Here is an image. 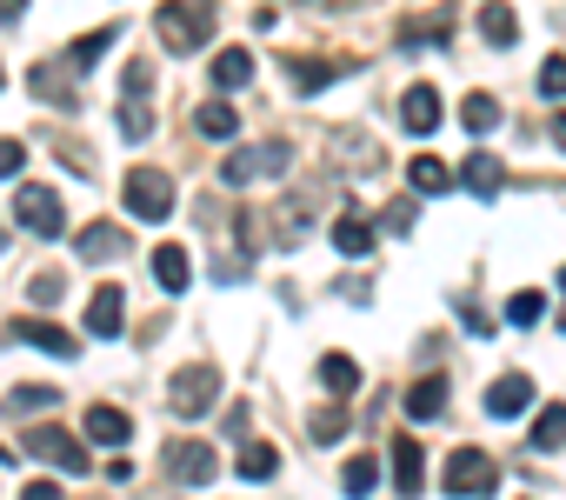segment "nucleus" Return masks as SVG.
<instances>
[{
  "instance_id": "nucleus-1",
  "label": "nucleus",
  "mask_w": 566,
  "mask_h": 500,
  "mask_svg": "<svg viewBox=\"0 0 566 500\" xmlns=\"http://www.w3.org/2000/svg\"><path fill=\"white\" fill-rule=\"evenodd\" d=\"M154 34L167 41V54H193L213 34V0H167L154 14Z\"/></svg>"
},
{
  "instance_id": "nucleus-2",
  "label": "nucleus",
  "mask_w": 566,
  "mask_h": 500,
  "mask_svg": "<svg viewBox=\"0 0 566 500\" xmlns=\"http://www.w3.org/2000/svg\"><path fill=\"white\" fill-rule=\"evenodd\" d=\"M213 400H220V367H213V361H187V367L167 381V407H174L180 420H207Z\"/></svg>"
},
{
  "instance_id": "nucleus-3",
  "label": "nucleus",
  "mask_w": 566,
  "mask_h": 500,
  "mask_svg": "<svg viewBox=\"0 0 566 500\" xmlns=\"http://www.w3.org/2000/svg\"><path fill=\"white\" fill-rule=\"evenodd\" d=\"M440 487H447L453 500H486V493L500 487V467H493V454H480V447H453Z\"/></svg>"
},
{
  "instance_id": "nucleus-4",
  "label": "nucleus",
  "mask_w": 566,
  "mask_h": 500,
  "mask_svg": "<svg viewBox=\"0 0 566 500\" xmlns=\"http://www.w3.org/2000/svg\"><path fill=\"white\" fill-rule=\"evenodd\" d=\"M120 200H127L134 220H167V213H174V174H160V167H127Z\"/></svg>"
},
{
  "instance_id": "nucleus-5",
  "label": "nucleus",
  "mask_w": 566,
  "mask_h": 500,
  "mask_svg": "<svg viewBox=\"0 0 566 500\" xmlns=\"http://www.w3.org/2000/svg\"><path fill=\"white\" fill-rule=\"evenodd\" d=\"M294 167V147L287 140H273V147H233L220 160V180L227 187H247V180H266V174H287Z\"/></svg>"
},
{
  "instance_id": "nucleus-6",
  "label": "nucleus",
  "mask_w": 566,
  "mask_h": 500,
  "mask_svg": "<svg viewBox=\"0 0 566 500\" xmlns=\"http://www.w3.org/2000/svg\"><path fill=\"white\" fill-rule=\"evenodd\" d=\"M28 454L34 460H48V467H61V473H94V460H87V447L67 434V427H28Z\"/></svg>"
},
{
  "instance_id": "nucleus-7",
  "label": "nucleus",
  "mask_w": 566,
  "mask_h": 500,
  "mask_svg": "<svg viewBox=\"0 0 566 500\" xmlns=\"http://www.w3.org/2000/svg\"><path fill=\"white\" fill-rule=\"evenodd\" d=\"M14 220H21L28 233H41V240L67 233V207H61L54 187H21V194H14Z\"/></svg>"
},
{
  "instance_id": "nucleus-8",
  "label": "nucleus",
  "mask_w": 566,
  "mask_h": 500,
  "mask_svg": "<svg viewBox=\"0 0 566 500\" xmlns=\"http://www.w3.org/2000/svg\"><path fill=\"white\" fill-rule=\"evenodd\" d=\"M160 460H167V473H174L180 487H207V480L220 473V460H213V447H207V440H167V454H160Z\"/></svg>"
},
{
  "instance_id": "nucleus-9",
  "label": "nucleus",
  "mask_w": 566,
  "mask_h": 500,
  "mask_svg": "<svg viewBox=\"0 0 566 500\" xmlns=\"http://www.w3.org/2000/svg\"><path fill=\"white\" fill-rule=\"evenodd\" d=\"M120 327H127V294L107 281V288H94V301H87V334H94V341H120Z\"/></svg>"
},
{
  "instance_id": "nucleus-10",
  "label": "nucleus",
  "mask_w": 566,
  "mask_h": 500,
  "mask_svg": "<svg viewBox=\"0 0 566 500\" xmlns=\"http://www.w3.org/2000/svg\"><path fill=\"white\" fill-rule=\"evenodd\" d=\"M533 407V374H500L493 387H486V414L493 420H520Z\"/></svg>"
},
{
  "instance_id": "nucleus-11",
  "label": "nucleus",
  "mask_w": 566,
  "mask_h": 500,
  "mask_svg": "<svg viewBox=\"0 0 566 500\" xmlns=\"http://www.w3.org/2000/svg\"><path fill=\"white\" fill-rule=\"evenodd\" d=\"M74 247H81V261L107 268V261H120V254H127V233H120L114 220H94V227H81V233H74Z\"/></svg>"
},
{
  "instance_id": "nucleus-12",
  "label": "nucleus",
  "mask_w": 566,
  "mask_h": 500,
  "mask_svg": "<svg viewBox=\"0 0 566 500\" xmlns=\"http://www.w3.org/2000/svg\"><path fill=\"white\" fill-rule=\"evenodd\" d=\"M8 334L28 341V347H41V354H54V361H74V347H81V341H74L67 327H54V321H14Z\"/></svg>"
},
{
  "instance_id": "nucleus-13",
  "label": "nucleus",
  "mask_w": 566,
  "mask_h": 500,
  "mask_svg": "<svg viewBox=\"0 0 566 500\" xmlns=\"http://www.w3.org/2000/svg\"><path fill=\"white\" fill-rule=\"evenodd\" d=\"M387 460H394V487H400V493L413 500V493L427 487V454H420V440H413V434H400Z\"/></svg>"
},
{
  "instance_id": "nucleus-14",
  "label": "nucleus",
  "mask_w": 566,
  "mask_h": 500,
  "mask_svg": "<svg viewBox=\"0 0 566 500\" xmlns=\"http://www.w3.org/2000/svg\"><path fill=\"white\" fill-rule=\"evenodd\" d=\"M400 121H407L413 134H433V127H440V87H427V81L407 87V94H400Z\"/></svg>"
},
{
  "instance_id": "nucleus-15",
  "label": "nucleus",
  "mask_w": 566,
  "mask_h": 500,
  "mask_svg": "<svg viewBox=\"0 0 566 500\" xmlns=\"http://www.w3.org/2000/svg\"><path fill=\"white\" fill-rule=\"evenodd\" d=\"M87 440H94V447H127V440H134V420H127L120 407H101V400H94V407H87Z\"/></svg>"
},
{
  "instance_id": "nucleus-16",
  "label": "nucleus",
  "mask_w": 566,
  "mask_h": 500,
  "mask_svg": "<svg viewBox=\"0 0 566 500\" xmlns=\"http://www.w3.org/2000/svg\"><path fill=\"white\" fill-rule=\"evenodd\" d=\"M460 180H467V194H473V200H493L506 174H500V160H493L486 147H473V154H467V167H460Z\"/></svg>"
},
{
  "instance_id": "nucleus-17",
  "label": "nucleus",
  "mask_w": 566,
  "mask_h": 500,
  "mask_svg": "<svg viewBox=\"0 0 566 500\" xmlns=\"http://www.w3.org/2000/svg\"><path fill=\"white\" fill-rule=\"evenodd\" d=\"M154 281H160L167 294H187V281H193L187 247H174V240H160V247H154Z\"/></svg>"
},
{
  "instance_id": "nucleus-18",
  "label": "nucleus",
  "mask_w": 566,
  "mask_h": 500,
  "mask_svg": "<svg viewBox=\"0 0 566 500\" xmlns=\"http://www.w3.org/2000/svg\"><path fill=\"white\" fill-rule=\"evenodd\" d=\"M334 247H340L347 261H367V254H374V220H360V213H340V220H334Z\"/></svg>"
},
{
  "instance_id": "nucleus-19",
  "label": "nucleus",
  "mask_w": 566,
  "mask_h": 500,
  "mask_svg": "<svg viewBox=\"0 0 566 500\" xmlns=\"http://www.w3.org/2000/svg\"><path fill=\"white\" fill-rule=\"evenodd\" d=\"M407 414H413V420H440V414H447V374H427V381H413V394H407Z\"/></svg>"
},
{
  "instance_id": "nucleus-20",
  "label": "nucleus",
  "mask_w": 566,
  "mask_h": 500,
  "mask_svg": "<svg viewBox=\"0 0 566 500\" xmlns=\"http://www.w3.org/2000/svg\"><path fill=\"white\" fill-rule=\"evenodd\" d=\"M233 473H240V480H253V487H260V480H273V473H280V447H273V440H247Z\"/></svg>"
},
{
  "instance_id": "nucleus-21",
  "label": "nucleus",
  "mask_w": 566,
  "mask_h": 500,
  "mask_svg": "<svg viewBox=\"0 0 566 500\" xmlns=\"http://www.w3.org/2000/svg\"><path fill=\"white\" fill-rule=\"evenodd\" d=\"M513 34H520L513 8H506V0H486V8H480V41L486 48H513Z\"/></svg>"
},
{
  "instance_id": "nucleus-22",
  "label": "nucleus",
  "mask_w": 566,
  "mask_h": 500,
  "mask_svg": "<svg viewBox=\"0 0 566 500\" xmlns=\"http://www.w3.org/2000/svg\"><path fill=\"white\" fill-rule=\"evenodd\" d=\"M307 220H314V200H307V194L280 200V213H273V233H280V247H294V240L307 233Z\"/></svg>"
},
{
  "instance_id": "nucleus-23",
  "label": "nucleus",
  "mask_w": 566,
  "mask_h": 500,
  "mask_svg": "<svg viewBox=\"0 0 566 500\" xmlns=\"http://www.w3.org/2000/svg\"><path fill=\"white\" fill-rule=\"evenodd\" d=\"M247 81H253V54H247V48L213 54V87H220V94H233V87H247Z\"/></svg>"
},
{
  "instance_id": "nucleus-24",
  "label": "nucleus",
  "mask_w": 566,
  "mask_h": 500,
  "mask_svg": "<svg viewBox=\"0 0 566 500\" xmlns=\"http://www.w3.org/2000/svg\"><path fill=\"white\" fill-rule=\"evenodd\" d=\"M287 74H294V87H301V94H321L327 81H340V74H347V61H287Z\"/></svg>"
},
{
  "instance_id": "nucleus-25",
  "label": "nucleus",
  "mask_w": 566,
  "mask_h": 500,
  "mask_svg": "<svg viewBox=\"0 0 566 500\" xmlns=\"http://www.w3.org/2000/svg\"><path fill=\"white\" fill-rule=\"evenodd\" d=\"M193 127H200L207 140H233V134H240V114H233L227 101H200V114H193Z\"/></svg>"
},
{
  "instance_id": "nucleus-26",
  "label": "nucleus",
  "mask_w": 566,
  "mask_h": 500,
  "mask_svg": "<svg viewBox=\"0 0 566 500\" xmlns=\"http://www.w3.org/2000/svg\"><path fill=\"white\" fill-rule=\"evenodd\" d=\"M321 387H327V394H354V387H360L354 354H340V347H334V354H321Z\"/></svg>"
},
{
  "instance_id": "nucleus-27",
  "label": "nucleus",
  "mask_w": 566,
  "mask_h": 500,
  "mask_svg": "<svg viewBox=\"0 0 566 500\" xmlns=\"http://www.w3.org/2000/svg\"><path fill=\"white\" fill-rule=\"evenodd\" d=\"M533 447H539V454H559V447H566V400L539 407V420H533Z\"/></svg>"
},
{
  "instance_id": "nucleus-28",
  "label": "nucleus",
  "mask_w": 566,
  "mask_h": 500,
  "mask_svg": "<svg viewBox=\"0 0 566 500\" xmlns=\"http://www.w3.org/2000/svg\"><path fill=\"white\" fill-rule=\"evenodd\" d=\"M114 41H120V28H94V34H81V41H74V54H67V67H74V74H87Z\"/></svg>"
},
{
  "instance_id": "nucleus-29",
  "label": "nucleus",
  "mask_w": 566,
  "mask_h": 500,
  "mask_svg": "<svg viewBox=\"0 0 566 500\" xmlns=\"http://www.w3.org/2000/svg\"><path fill=\"white\" fill-rule=\"evenodd\" d=\"M460 127H467V134H493V127H500V101H493V94H467V101H460Z\"/></svg>"
},
{
  "instance_id": "nucleus-30",
  "label": "nucleus",
  "mask_w": 566,
  "mask_h": 500,
  "mask_svg": "<svg viewBox=\"0 0 566 500\" xmlns=\"http://www.w3.org/2000/svg\"><path fill=\"white\" fill-rule=\"evenodd\" d=\"M407 180H413V194H447V187H453V174H447V160H433V154H413V167H407Z\"/></svg>"
},
{
  "instance_id": "nucleus-31",
  "label": "nucleus",
  "mask_w": 566,
  "mask_h": 500,
  "mask_svg": "<svg viewBox=\"0 0 566 500\" xmlns=\"http://www.w3.org/2000/svg\"><path fill=\"white\" fill-rule=\"evenodd\" d=\"M340 487H347V500H367V493L380 487V460H374V454H360V460H347V473H340Z\"/></svg>"
},
{
  "instance_id": "nucleus-32",
  "label": "nucleus",
  "mask_w": 566,
  "mask_h": 500,
  "mask_svg": "<svg viewBox=\"0 0 566 500\" xmlns=\"http://www.w3.org/2000/svg\"><path fill=\"white\" fill-rule=\"evenodd\" d=\"M34 94H41V101H54V107H74V101H81V94L67 87V74H61V67H48V61L34 67Z\"/></svg>"
},
{
  "instance_id": "nucleus-33",
  "label": "nucleus",
  "mask_w": 566,
  "mask_h": 500,
  "mask_svg": "<svg viewBox=\"0 0 566 500\" xmlns=\"http://www.w3.org/2000/svg\"><path fill=\"white\" fill-rule=\"evenodd\" d=\"M539 314H546V294H539V288H520V294L506 301V327H539Z\"/></svg>"
},
{
  "instance_id": "nucleus-34",
  "label": "nucleus",
  "mask_w": 566,
  "mask_h": 500,
  "mask_svg": "<svg viewBox=\"0 0 566 500\" xmlns=\"http://www.w3.org/2000/svg\"><path fill=\"white\" fill-rule=\"evenodd\" d=\"M307 434H314V447H334V440H347V414L321 407V414H307Z\"/></svg>"
},
{
  "instance_id": "nucleus-35",
  "label": "nucleus",
  "mask_w": 566,
  "mask_h": 500,
  "mask_svg": "<svg viewBox=\"0 0 566 500\" xmlns=\"http://www.w3.org/2000/svg\"><path fill=\"white\" fill-rule=\"evenodd\" d=\"M120 134L127 140H147L154 134V107L147 101H120Z\"/></svg>"
},
{
  "instance_id": "nucleus-36",
  "label": "nucleus",
  "mask_w": 566,
  "mask_h": 500,
  "mask_svg": "<svg viewBox=\"0 0 566 500\" xmlns=\"http://www.w3.org/2000/svg\"><path fill=\"white\" fill-rule=\"evenodd\" d=\"M539 94L546 101H566V54H546L539 61Z\"/></svg>"
},
{
  "instance_id": "nucleus-37",
  "label": "nucleus",
  "mask_w": 566,
  "mask_h": 500,
  "mask_svg": "<svg viewBox=\"0 0 566 500\" xmlns=\"http://www.w3.org/2000/svg\"><path fill=\"white\" fill-rule=\"evenodd\" d=\"M21 167H28V147L21 140H0V180H14Z\"/></svg>"
},
{
  "instance_id": "nucleus-38",
  "label": "nucleus",
  "mask_w": 566,
  "mask_h": 500,
  "mask_svg": "<svg viewBox=\"0 0 566 500\" xmlns=\"http://www.w3.org/2000/svg\"><path fill=\"white\" fill-rule=\"evenodd\" d=\"M54 400H61L54 387H21V394H14V407H54Z\"/></svg>"
},
{
  "instance_id": "nucleus-39",
  "label": "nucleus",
  "mask_w": 566,
  "mask_h": 500,
  "mask_svg": "<svg viewBox=\"0 0 566 500\" xmlns=\"http://www.w3.org/2000/svg\"><path fill=\"white\" fill-rule=\"evenodd\" d=\"M61 288H67L61 274H34V301H61Z\"/></svg>"
},
{
  "instance_id": "nucleus-40",
  "label": "nucleus",
  "mask_w": 566,
  "mask_h": 500,
  "mask_svg": "<svg viewBox=\"0 0 566 500\" xmlns=\"http://www.w3.org/2000/svg\"><path fill=\"white\" fill-rule=\"evenodd\" d=\"M21 500H61V487H54V480H28Z\"/></svg>"
},
{
  "instance_id": "nucleus-41",
  "label": "nucleus",
  "mask_w": 566,
  "mask_h": 500,
  "mask_svg": "<svg viewBox=\"0 0 566 500\" xmlns=\"http://www.w3.org/2000/svg\"><path fill=\"white\" fill-rule=\"evenodd\" d=\"M28 14V0H0V21H21Z\"/></svg>"
},
{
  "instance_id": "nucleus-42",
  "label": "nucleus",
  "mask_w": 566,
  "mask_h": 500,
  "mask_svg": "<svg viewBox=\"0 0 566 500\" xmlns=\"http://www.w3.org/2000/svg\"><path fill=\"white\" fill-rule=\"evenodd\" d=\"M553 140H559V147H566V107H559V114H553Z\"/></svg>"
},
{
  "instance_id": "nucleus-43",
  "label": "nucleus",
  "mask_w": 566,
  "mask_h": 500,
  "mask_svg": "<svg viewBox=\"0 0 566 500\" xmlns=\"http://www.w3.org/2000/svg\"><path fill=\"white\" fill-rule=\"evenodd\" d=\"M559 288H566V268H559Z\"/></svg>"
},
{
  "instance_id": "nucleus-44",
  "label": "nucleus",
  "mask_w": 566,
  "mask_h": 500,
  "mask_svg": "<svg viewBox=\"0 0 566 500\" xmlns=\"http://www.w3.org/2000/svg\"><path fill=\"white\" fill-rule=\"evenodd\" d=\"M0 87H8V74H0Z\"/></svg>"
},
{
  "instance_id": "nucleus-45",
  "label": "nucleus",
  "mask_w": 566,
  "mask_h": 500,
  "mask_svg": "<svg viewBox=\"0 0 566 500\" xmlns=\"http://www.w3.org/2000/svg\"><path fill=\"white\" fill-rule=\"evenodd\" d=\"M559 327H566V314H559Z\"/></svg>"
}]
</instances>
